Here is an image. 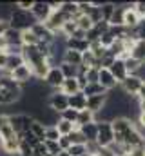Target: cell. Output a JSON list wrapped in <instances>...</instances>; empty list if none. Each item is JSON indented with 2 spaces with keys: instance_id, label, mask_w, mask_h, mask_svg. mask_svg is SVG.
I'll list each match as a JSON object with an SVG mask.
<instances>
[{
  "instance_id": "1",
  "label": "cell",
  "mask_w": 145,
  "mask_h": 156,
  "mask_svg": "<svg viewBox=\"0 0 145 156\" xmlns=\"http://www.w3.org/2000/svg\"><path fill=\"white\" fill-rule=\"evenodd\" d=\"M7 22H9V27L18 29V31H22V33L27 31V29H31L36 24V20H35V16H33L31 11H24V9H18V7L11 9Z\"/></svg>"
},
{
  "instance_id": "2",
  "label": "cell",
  "mask_w": 145,
  "mask_h": 156,
  "mask_svg": "<svg viewBox=\"0 0 145 156\" xmlns=\"http://www.w3.org/2000/svg\"><path fill=\"white\" fill-rule=\"evenodd\" d=\"M35 122V118L31 115H26V113H18V115H11L9 116V125L11 129L15 131V134H24L31 129V123Z\"/></svg>"
},
{
  "instance_id": "3",
  "label": "cell",
  "mask_w": 145,
  "mask_h": 156,
  "mask_svg": "<svg viewBox=\"0 0 145 156\" xmlns=\"http://www.w3.org/2000/svg\"><path fill=\"white\" fill-rule=\"evenodd\" d=\"M96 144L100 149H109L114 144V131L111 122H98V136H96Z\"/></svg>"
},
{
  "instance_id": "4",
  "label": "cell",
  "mask_w": 145,
  "mask_h": 156,
  "mask_svg": "<svg viewBox=\"0 0 145 156\" xmlns=\"http://www.w3.org/2000/svg\"><path fill=\"white\" fill-rule=\"evenodd\" d=\"M47 107L56 115H62L65 109H69V96H65L62 91H55L47 98Z\"/></svg>"
},
{
  "instance_id": "5",
  "label": "cell",
  "mask_w": 145,
  "mask_h": 156,
  "mask_svg": "<svg viewBox=\"0 0 145 156\" xmlns=\"http://www.w3.org/2000/svg\"><path fill=\"white\" fill-rule=\"evenodd\" d=\"M65 22H69V20H67V16H65V15H64L60 9H55L44 26H45V27H47V29H49L53 35H58V33L62 31V26H64Z\"/></svg>"
},
{
  "instance_id": "6",
  "label": "cell",
  "mask_w": 145,
  "mask_h": 156,
  "mask_svg": "<svg viewBox=\"0 0 145 156\" xmlns=\"http://www.w3.org/2000/svg\"><path fill=\"white\" fill-rule=\"evenodd\" d=\"M31 13H33V16H35L36 22L45 24L47 18L51 16L53 9H51V4H49V2H35L33 7H31Z\"/></svg>"
},
{
  "instance_id": "7",
  "label": "cell",
  "mask_w": 145,
  "mask_h": 156,
  "mask_svg": "<svg viewBox=\"0 0 145 156\" xmlns=\"http://www.w3.org/2000/svg\"><path fill=\"white\" fill-rule=\"evenodd\" d=\"M64 80H65V78H64V75H62V71H60V67H58V66L51 67V69H49V73H47L45 78H44L45 85H49V87H53V89H56V91H60V87H62Z\"/></svg>"
},
{
  "instance_id": "8",
  "label": "cell",
  "mask_w": 145,
  "mask_h": 156,
  "mask_svg": "<svg viewBox=\"0 0 145 156\" xmlns=\"http://www.w3.org/2000/svg\"><path fill=\"white\" fill-rule=\"evenodd\" d=\"M142 83H143V82L136 76V75H129V76L120 83V85H122V89H123L125 94H129V96H136L138 91H140V87H142Z\"/></svg>"
},
{
  "instance_id": "9",
  "label": "cell",
  "mask_w": 145,
  "mask_h": 156,
  "mask_svg": "<svg viewBox=\"0 0 145 156\" xmlns=\"http://www.w3.org/2000/svg\"><path fill=\"white\" fill-rule=\"evenodd\" d=\"M140 20H142V16L136 13L134 4L123 7V27H127V29H134V27L140 24Z\"/></svg>"
},
{
  "instance_id": "10",
  "label": "cell",
  "mask_w": 145,
  "mask_h": 156,
  "mask_svg": "<svg viewBox=\"0 0 145 156\" xmlns=\"http://www.w3.org/2000/svg\"><path fill=\"white\" fill-rule=\"evenodd\" d=\"M9 76L13 78L16 83L24 85V83H29V80L33 78V71H31V67H29L27 64H22V66L16 67L13 73H9Z\"/></svg>"
},
{
  "instance_id": "11",
  "label": "cell",
  "mask_w": 145,
  "mask_h": 156,
  "mask_svg": "<svg viewBox=\"0 0 145 156\" xmlns=\"http://www.w3.org/2000/svg\"><path fill=\"white\" fill-rule=\"evenodd\" d=\"M31 31L36 35V38L40 40V44H45V45H51L53 40H55V37H56V35H53V33H51L44 24H40V22H36L35 26L31 27Z\"/></svg>"
},
{
  "instance_id": "12",
  "label": "cell",
  "mask_w": 145,
  "mask_h": 156,
  "mask_svg": "<svg viewBox=\"0 0 145 156\" xmlns=\"http://www.w3.org/2000/svg\"><path fill=\"white\" fill-rule=\"evenodd\" d=\"M107 104V93L105 94H96V96H89L87 98V111H91L94 116L105 107Z\"/></svg>"
},
{
  "instance_id": "13",
  "label": "cell",
  "mask_w": 145,
  "mask_h": 156,
  "mask_svg": "<svg viewBox=\"0 0 145 156\" xmlns=\"http://www.w3.org/2000/svg\"><path fill=\"white\" fill-rule=\"evenodd\" d=\"M109 71H111V75L116 78V82L118 83H122L125 78L129 76V73H127V69H125V62L122 60V58H116L114 60V64L109 67Z\"/></svg>"
},
{
  "instance_id": "14",
  "label": "cell",
  "mask_w": 145,
  "mask_h": 156,
  "mask_svg": "<svg viewBox=\"0 0 145 156\" xmlns=\"http://www.w3.org/2000/svg\"><path fill=\"white\" fill-rule=\"evenodd\" d=\"M91 44L87 42V38H65V49H71L76 53H85L89 51Z\"/></svg>"
},
{
  "instance_id": "15",
  "label": "cell",
  "mask_w": 145,
  "mask_h": 156,
  "mask_svg": "<svg viewBox=\"0 0 145 156\" xmlns=\"http://www.w3.org/2000/svg\"><path fill=\"white\" fill-rule=\"evenodd\" d=\"M98 83L105 89V91H112L116 85H120L118 82H116V78L111 75V71L109 69H100V76H98Z\"/></svg>"
},
{
  "instance_id": "16",
  "label": "cell",
  "mask_w": 145,
  "mask_h": 156,
  "mask_svg": "<svg viewBox=\"0 0 145 156\" xmlns=\"http://www.w3.org/2000/svg\"><path fill=\"white\" fill-rule=\"evenodd\" d=\"M4 38L9 47H22V31H18V29L7 27V31L4 33Z\"/></svg>"
},
{
  "instance_id": "17",
  "label": "cell",
  "mask_w": 145,
  "mask_h": 156,
  "mask_svg": "<svg viewBox=\"0 0 145 156\" xmlns=\"http://www.w3.org/2000/svg\"><path fill=\"white\" fill-rule=\"evenodd\" d=\"M22 64H26L22 53H9V55H7V66H5V71H4V73L9 75V73H13L16 67H20Z\"/></svg>"
},
{
  "instance_id": "18",
  "label": "cell",
  "mask_w": 145,
  "mask_h": 156,
  "mask_svg": "<svg viewBox=\"0 0 145 156\" xmlns=\"http://www.w3.org/2000/svg\"><path fill=\"white\" fill-rule=\"evenodd\" d=\"M82 131V134L85 136L87 144H96V136H98V122H93V123H87L83 127H78Z\"/></svg>"
},
{
  "instance_id": "19",
  "label": "cell",
  "mask_w": 145,
  "mask_h": 156,
  "mask_svg": "<svg viewBox=\"0 0 145 156\" xmlns=\"http://www.w3.org/2000/svg\"><path fill=\"white\" fill-rule=\"evenodd\" d=\"M69 107L74 109V111H83V109H87V96L80 91V93H76V94H72L69 96Z\"/></svg>"
},
{
  "instance_id": "20",
  "label": "cell",
  "mask_w": 145,
  "mask_h": 156,
  "mask_svg": "<svg viewBox=\"0 0 145 156\" xmlns=\"http://www.w3.org/2000/svg\"><path fill=\"white\" fill-rule=\"evenodd\" d=\"M60 91H62L65 96H72V94L80 93L82 89H80V85H78V80H76V78H65V80H64V83H62V87H60Z\"/></svg>"
},
{
  "instance_id": "21",
  "label": "cell",
  "mask_w": 145,
  "mask_h": 156,
  "mask_svg": "<svg viewBox=\"0 0 145 156\" xmlns=\"http://www.w3.org/2000/svg\"><path fill=\"white\" fill-rule=\"evenodd\" d=\"M20 98H22V93H13V91L0 87V105H11V104L18 102Z\"/></svg>"
},
{
  "instance_id": "22",
  "label": "cell",
  "mask_w": 145,
  "mask_h": 156,
  "mask_svg": "<svg viewBox=\"0 0 145 156\" xmlns=\"http://www.w3.org/2000/svg\"><path fill=\"white\" fill-rule=\"evenodd\" d=\"M60 11L67 16V20H74L78 13V2H60Z\"/></svg>"
},
{
  "instance_id": "23",
  "label": "cell",
  "mask_w": 145,
  "mask_h": 156,
  "mask_svg": "<svg viewBox=\"0 0 145 156\" xmlns=\"http://www.w3.org/2000/svg\"><path fill=\"white\" fill-rule=\"evenodd\" d=\"M131 58L145 64V42L143 40H136L134 42V45L131 47Z\"/></svg>"
},
{
  "instance_id": "24",
  "label": "cell",
  "mask_w": 145,
  "mask_h": 156,
  "mask_svg": "<svg viewBox=\"0 0 145 156\" xmlns=\"http://www.w3.org/2000/svg\"><path fill=\"white\" fill-rule=\"evenodd\" d=\"M62 62L80 67V66H82V53H76V51H71V49H65V53H64V56H62Z\"/></svg>"
},
{
  "instance_id": "25",
  "label": "cell",
  "mask_w": 145,
  "mask_h": 156,
  "mask_svg": "<svg viewBox=\"0 0 145 156\" xmlns=\"http://www.w3.org/2000/svg\"><path fill=\"white\" fill-rule=\"evenodd\" d=\"M93 122H96V116L91 113V111H87V109H83V111H80L78 113V118H76V127H83V125H87V123H93Z\"/></svg>"
},
{
  "instance_id": "26",
  "label": "cell",
  "mask_w": 145,
  "mask_h": 156,
  "mask_svg": "<svg viewBox=\"0 0 145 156\" xmlns=\"http://www.w3.org/2000/svg\"><path fill=\"white\" fill-rule=\"evenodd\" d=\"M74 22H76V27H78L80 31H83L85 35H87V31H91V29H93V26H94L87 15H78V16L74 18Z\"/></svg>"
},
{
  "instance_id": "27",
  "label": "cell",
  "mask_w": 145,
  "mask_h": 156,
  "mask_svg": "<svg viewBox=\"0 0 145 156\" xmlns=\"http://www.w3.org/2000/svg\"><path fill=\"white\" fill-rule=\"evenodd\" d=\"M56 129H58V133H60V136H69L72 131L76 129V125L74 123H71V122H67V120H58L56 122V125H55Z\"/></svg>"
},
{
  "instance_id": "28",
  "label": "cell",
  "mask_w": 145,
  "mask_h": 156,
  "mask_svg": "<svg viewBox=\"0 0 145 156\" xmlns=\"http://www.w3.org/2000/svg\"><path fill=\"white\" fill-rule=\"evenodd\" d=\"M98 5H100V11H102V20H105L109 22L111 20V16H112V13H114V9H116V4H112V2H96Z\"/></svg>"
},
{
  "instance_id": "29",
  "label": "cell",
  "mask_w": 145,
  "mask_h": 156,
  "mask_svg": "<svg viewBox=\"0 0 145 156\" xmlns=\"http://www.w3.org/2000/svg\"><path fill=\"white\" fill-rule=\"evenodd\" d=\"M82 93L89 98V96H96V94H105L107 91H105L100 83H87V85L83 87V91H82Z\"/></svg>"
},
{
  "instance_id": "30",
  "label": "cell",
  "mask_w": 145,
  "mask_h": 156,
  "mask_svg": "<svg viewBox=\"0 0 145 156\" xmlns=\"http://www.w3.org/2000/svg\"><path fill=\"white\" fill-rule=\"evenodd\" d=\"M33 134H35L36 138L40 140V142H45V125L42 123V122H38V120H35L33 123H31V129H29Z\"/></svg>"
},
{
  "instance_id": "31",
  "label": "cell",
  "mask_w": 145,
  "mask_h": 156,
  "mask_svg": "<svg viewBox=\"0 0 145 156\" xmlns=\"http://www.w3.org/2000/svg\"><path fill=\"white\" fill-rule=\"evenodd\" d=\"M58 67H60V71H62L64 78H76L78 76V67H76V66H71V64L62 62Z\"/></svg>"
},
{
  "instance_id": "32",
  "label": "cell",
  "mask_w": 145,
  "mask_h": 156,
  "mask_svg": "<svg viewBox=\"0 0 145 156\" xmlns=\"http://www.w3.org/2000/svg\"><path fill=\"white\" fill-rule=\"evenodd\" d=\"M40 44V40L36 38V35L31 31V29H27V31H24L22 33V45H38Z\"/></svg>"
},
{
  "instance_id": "33",
  "label": "cell",
  "mask_w": 145,
  "mask_h": 156,
  "mask_svg": "<svg viewBox=\"0 0 145 156\" xmlns=\"http://www.w3.org/2000/svg\"><path fill=\"white\" fill-rule=\"evenodd\" d=\"M109 26H123V7L116 5L111 20H109Z\"/></svg>"
},
{
  "instance_id": "34",
  "label": "cell",
  "mask_w": 145,
  "mask_h": 156,
  "mask_svg": "<svg viewBox=\"0 0 145 156\" xmlns=\"http://www.w3.org/2000/svg\"><path fill=\"white\" fill-rule=\"evenodd\" d=\"M125 62V69H127V73L129 75H136L138 71H140V67H142V62H138V60H134V58H125L123 60Z\"/></svg>"
},
{
  "instance_id": "35",
  "label": "cell",
  "mask_w": 145,
  "mask_h": 156,
  "mask_svg": "<svg viewBox=\"0 0 145 156\" xmlns=\"http://www.w3.org/2000/svg\"><path fill=\"white\" fill-rule=\"evenodd\" d=\"M69 140H71L72 145H85L87 144V140H85V136L82 134V131L76 127L74 131H72L71 134H69Z\"/></svg>"
},
{
  "instance_id": "36",
  "label": "cell",
  "mask_w": 145,
  "mask_h": 156,
  "mask_svg": "<svg viewBox=\"0 0 145 156\" xmlns=\"http://www.w3.org/2000/svg\"><path fill=\"white\" fill-rule=\"evenodd\" d=\"M76 29H78V27H76V22H74V20H69V22H65V24L62 26V31H60V33H62L65 38H71L72 35L76 33Z\"/></svg>"
},
{
  "instance_id": "37",
  "label": "cell",
  "mask_w": 145,
  "mask_h": 156,
  "mask_svg": "<svg viewBox=\"0 0 145 156\" xmlns=\"http://www.w3.org/2000/svg\"><path fill=\"white\" fill-rule=\"evenodd\" d=\"M44 144H45V147H47V153H49L51 156H58L60 153H62V149H60L58 142H51V140H45Z\"/></svg>"
},
{
  "instance_id": "38",
  "label": "cell",
  "mask_w": 145,
  "mask_h": 156,
  "mask_svg": "<svg viewBox=\"0 0 145 156\" xmlns=\"http://www.w3.org/2000/svg\"><path fill=\"white\" fill-rule=\"evenodd\" d=\"M45 140H51V142H58L60 140V133L55 125L51 127H45Z\"/></svg>"
},
{
  "instance_id": "39",
  "label": "cell",
  "mask_w": 145,
  "mask_h": 156,
  "mask_svg": "<svg viewBox=\"0 0 145 156\" xmlns=\"http://www.w3.org/2000/svg\"><path fill=\"white\" fill-rule=\"evenodd\" d=\"M133 31H134V38L136 40H143L145 42V18L140 20V24H138Z\"/></svg>"
},
{
  "instance_id": "40",
  "label": "cell",
  "mask_w": 145,
  "mask_h": 156,
  "mask_svg": "<svg viewBox=\"0 0 145 156\" xmlns=\"http://www.w3.org/2000/svg\"><path fill=\"white\" fill-rule=\"evenodd\" d=\"M67 153H69L71 156H83V154H89V153H87V144H85V145H71Z\"/></svg>"
},
{
  "instance_id": "41",
  "label": "cell",
  "mask_w": 145,
  "mask_h": 156,
  "mask_svg": "<svg viewBox=\"0 0 145 156\" xmlns=\"http://www.w3.org/2000/svg\"><path fill=\"white\" fill-rule=\"evenodd\" d=\"M98 76H100V69H94V67H89L85 73L87 83H98Z\"/></svg>"
},
{
  "instance_id": "42",
  "label": "cell",
  "mask_w": 145,
  "mask_h": 156,
  "mask_svg": "<svg viewBox=\"0 0 145 156\" xmlns=\"http://www.w3.org/2000/svg\"><path fill=\"white\" fill-rule=\"evenodd\" d=\"M62 120H67V122H71V123H76V118H78V111H74V109H65L62 115H60Z\"/></svg>"
},
{
  "instance_id": "43",
  "label": "cell",
  "mask_w": 145,
  "mask_h": 156,
  "mask_svg": "<svg viewBox=\"0 0 145 156\" xmlns=\"http://www.w3.org/2000/svg\"><path fill=\"white\" fill-rule=\"evenodd\" d=\"M93 7H94V4L93 2H78V13L80 15H91V11H93Z\"/></svg>"
},
{
  "instance_id": "44",
  "label": "cell",
  "mask_w": 145,
  "mask_h": 156,
  "mask_svg": "<svg viewBox=\"0 0 145 156\" xmlns=\"http://www.w3.org/2000/svg\"><path fill=\"white\" fill-rule=\"evenodd\" d=\"M33 147L29 145V144H26V142H22L20 140V147H18V156H33Z\"/></svg>"
},
{
  "instance_id": "45",
  "label": "cell",
  "mask_w": 145,
  "mask_h": 156,
  "mask_svg": "<svg viewBox=\"0 0 145 156\" xmlns=\"http://www.w3.org/2000/svg\"><path fill=\"white\" fill-rule=\"evenodd\" d=\"M33 156H49V153H47V147H45V144H44V142H42V144H38V145L35 147Z\"/></svg>"
},
{
  "instance_id": "46",
  "label": "cell",
  "mask_w": 145,
  "mask_h": 156,
  "mask_svg": "<svg viewBox=\"0 0 145 156\" xmlns=\"http://www.w3.org/2000/svg\"><path fill=\"white\" fill-rule=\"evenodd\" d=\"M58 145H60V149L62 151H69V147H71V140H69V136H60V140H58Z\"/></svg>"
},
{
  "instance_id": "47",
  "label": "cell",
  "mask_w": 145,
  "mask_h": 156,
  "mask_svg": "<svg viewBox=\"0 0 145 156\" xmlns=\"http://www.w3.org/2000/svg\"><path fill=\"white\" fill-rule=\"evenodd\" d=\"M134 9H136V13H138L142 18H145V2H136V4H134Z\"/></svg>"
},
{
  "instance_id": "48",
  "label": "cell",
  "mask_w": 145,
  "mask_h": 156,
  "mask_svg": "<svg viewBox=\"0 0 145 156\" xmlns=\"http://www.w3.org/2000/svg\"><path fill=\"white\" fill-rule=\"evenodd\" d=\"M5 66H7V53L0 51V71H5Z\"/></svg>"
},
{
  "instance_id": "49",
  "label": "cell",
  "mask_w": 145,
  "mask_h": 156,
  "mask_svg": "<svg viewBox=\"0 0 145 156\" xmlns=\"http://www.w3.org/2000/svg\"><path fill=\"white\" fill-rule=\"evenodd\" d=\"M7 27H9V22L5 18H0V37H4V33L7 31Z\"/></svg>"
},
{
  "instance_id": "50",
  "label": "cell",
  "mask_w": 145,
  "mask_h": 156,
  "mask_svg": "<svg viewBox=\"0 0 145 156\" xmlns=\"http://www.w3.org/2000/svg\"><path fill=\"white\" fill-rule=\"evenodd\" d=\"M138 98H140V102L145 100V83H142V87H140V91H138V94H136Z\"/></svg>"
},
{
  "instance_id": "51",
  "label": "cell",
  "mask_w": 145,
  "mask_h": 156,
  "mask_svg": "<svg viewBox=\"0 0 145 156\" xmlns=\"http://www.w3.org/2000/svg\"><path fill=\"white\" fill-rule=\"evenodd\" d=\"M71 38H85V33H83V31H80V29H76V33L72 35Z\"/></svg>"
},
{
  "instance_id": "52",
  "label": "cell",
  "mask_w": 145,
  "mask_h": 156,
  "mask_svg": "<svg viewBox=\"0 0 145 156\" xmlns=\"http://www.w3.org/2000/svg\"><path fill=\"white\" fill-rule=\"evenodd\" d=\"M138 123L145 129V113H140V116H138Z\"/></svg>"
},
{
  "instance_id": "53",
  "label": "cell",
  "mask_w": 145,
  "mask_h": 156,
  "mask_svg": "<svg viewBox=\"0 0 145 156\" xmlns=\"http://www.w3.org/2000/svg\"><path fill=\"white\" fill-rule=\"evenodd\" d=\"M138 109H140V113H145V100L140 102V107H138Z\"/></svg>"
},
{
  "instance_id": "54",
  "label": "cell",
  "mask_w": 145,
  "mask_h": 156,
  "mask_svg": "<svg viewBox=\"0 0 145 156\" xmlns=\"http://www.w3.org/2000/svg\"><path fill=\"white\" fill-rule=\"evenodd\" d=\"M58 156H71V154H69L67 151H62V153H60V154H58Z\"/></svg>"
},
{
  "instance_id": "55",
  "label": "cell",
  "mask_w": 145,
  "mask_h": 156,
  "mask_svg": "<svg viewBox=\"0 0 145 156\" xmlns=\"http://www.w3.org/2000/svg\"><path fill=\"white\" fill-rule=\"evenodd\" d=\"M91 156H102V154H100V151H98V153H94V154H91Z\"/></svg>"
},
{
  "instance_id": "56",
  "label": "cell",
  "mask_w": 145,
  "mask_h": 156,
  "mask_svg": "<svg viewBox=\"0 0 145 156\" xmlns=\"http://www.w3.org/2000/svg\"><path fill=\"white\" fill-rule=\"evenodd\" d=\"M122 156H133V154L131 153H125V154H122Z\"/></svg>"
},
{
  "instance_id": "57",
  "label": "cell",
  "mask_w": 145,
  "mask_h": 156,
  "mask_svg": "<svg viewBox=\"0 0 145 156\" xmlns=\"http://www.w3.org/2000/svg\"><path fill=\"white\" fill-rule=\"evenodd\" d=\"M83 156H91V154H83Z\"/></svg>"
},
{
  "instance_id": "58",
  "label": "cell",
  "mask_w": 145,
  "mask_h": 156,
  "mask_svg": "<svg viewBox=\"0 0 145 156\" xmlns=\"http://www.w3.org/2000/svg\"><path fill=\"white\" fill-rule=\"evenodd\" d=\"M49 156H51V154H49Z\"/></svg>"
}]
</instances>
